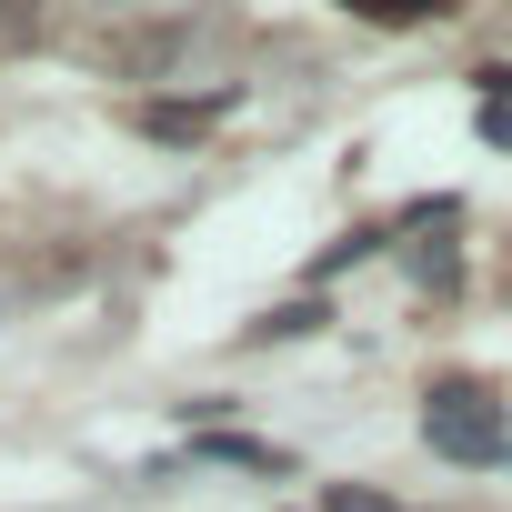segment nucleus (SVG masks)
<instances>
[{"mask_svg":"<svg viewBox=\"0 0 512 512\" xmlns=\"http://www.w3.org/2000/svg\"><path fill=\"white\" fill-rule=\"evenodd\" d=\"M422 442H432L442 462H482V472H492V462H512V422H502L482 392H452V382L422 402Z\"/></svg>","mask_w":512,"mask_h":512,"instance_id":"nucleus-1","label":"nucleus"},{"mask_svg":"<svg viewBox=\"0 0 512 512\" xmlns=\"http://www.w3.org/2000/svg\"><path fill=\"white\" fill-rule=\"evenodd\" d=\"M221 111H231V91H201V101H151V111H141V131H151V141H191V131H211Z\"/></svg>","mask_w":512,"mask_h":512,"instance_id":"nucleus-2","label":"nucleus"},{"mask_svg":"<svg viewBox=\"0 0 512 512\" xmlns=\"http://www.w3.org/2000/svg\"><path fill=\"white\" fill-rule=\"evenodd\" d=\"M201 452H211V462H241V472H282V452H272V442H241V432H211Z\"/></svg>","mask_w":512,"mask_h":512,"instance_id":"nucleus-3","label":"nucleus"},{"mask_svg":"<svg viewBox=\"0 0 512 512\" xmlns=\"http://www.w3.org/2000/svg\"><path fill=\"white\" fill-rule=\"evenodd\" d=\"M332 512H392V502H372V492H332Z\"/></svg>","mask_w":512,"mask_h":512,"instance_id":"nucleus-4","label":"nucleus"}]
</instances>
